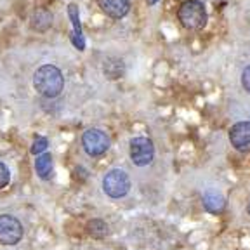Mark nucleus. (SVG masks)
Returning a JSON list of instances; mask_svg holds the SVG:
<instances>
[{
    "mask_svg": "<svg viewBox=\"0 0 250 250\" xmlns=\"http://www.w3.org/2000/svg\"><path fill=\"white\" fill-rule=\"evenodd\" d=\"M33 85L37 92L43 98H58L64 87V78L58 66L43 64L37 68V71L33 73Z\"/></svg>",
    "mask_w": 250,
    "mask_h": 250,
    "instance_id": "nucleus-1",
    "label": "nucleus"
},
{
    "mask_svg": "<svg viewBox=\"0 0 250 250\" xmlns=\"http://www.w3.org/2000/svg\"><path fill=\"white\" fill-rule=\"evenodd\" d=\"M177 18L188 30H202L207 24V11L200 0H186L181 4Z\"/></svg>",
    "mask_w": 250,
    "mask_h": 250,
    "instance_id": "nucleus-2",
    "label": "nucleus"
},
{
    "mask_svg": "<svg viewBox=\"0 0 250 250\" xmlns=\"http://www.w3.org/2000/svg\"><path fill=\"white\" fill-rule=\"evenodd\" d=\"M103 189L109 198H124L130 191V177L122 168H111L103 177Z\"/></svg>",
    "mask_w": 250,
    "mask_h": 250,
    "instance_id": "nucleus-3",
    "label": "nucleus"
},
{
    "mask_svg": "<svg viewBox=\"0 0 250 250\" xmlns=\"http://www.w3.org/2000/svg\"><path fill=\"white\" fill-rule=\"evenodd\" d=\"M111 139L109 136L101 129H89L82 136V146L83 151L89 156H101L109 149Z\"/></svg>",
    "mask_w": 250,
    "mask_h": 250,
    "instance_id": "nucleus-4",
    "label": "nucleus"
},
{
    "mask_svg": "<svg viewBox=\"0 0 250 250\" xmlns=\"http://www.w3.org/2000/svg\"><path fill=\"white\" fill-rule=\"evenodd\" d=\"M129 151H130V160L136 165H139V167L149 165L153 162V158H155L153 141L145 136H137L134 139H130Z\"/></svg>",
    "mask_w": 250,
    "mask_h": 250,
    "instance_id": "nucleus-5",
    "label": "nucleus"
},
{
    "mask_svg": "<svg viewBox=\"0 0 250 250\" xmlns=\"http://www.w3.org/2000/svg\"><path fill=\"white\" fill-rule=\"evenodd\" d=\"M23 238V226L14 215H0V243L2 245H16Z\"/></svg>",
    "mask_w": 250,
    "mask_h": 250,
    "instance_id": "nucleus-6",
    "label": "nucleus"
},
{
    "mask_svg": "<svg viewBox=\"0 0 250 250\" xmlns=\"http://www.w3.org/2000/svg\"><path fill=\"white\" fill-rule=\"evenodd\" d=\"M229 143L236 151H250V122H236L231 127Z\"/></svg>",
    "mask_w": 250,
    "mask_h": 250,
    "instance_id": "nucleus-7",
    "label": "nucleus"
},
{
    "mask_svg": "<svg viewBox=\"0 0 250 250\" xmlns=\"http://www.w3.org/2000/svg\"><path fill=\"white\" fill-rule=\"evenodd\" d=\"M99 9L111 20H122L129 14L130 0H98Z\"/></svg>",
    "mask_w": 250,
    "mask_h": 250,
    "instance_id": "nucleus-8",
    "label": "nucleus"
},
{
    "mask_svg": "<svg viewBox=\"0 0 250 250\" xmlns=\"http://www.w3.org/2000/svg\"><path fill=\"white\" fill-rule=\"evenodd\" d=\"M68 18L73 24V33H71V42L77 47L78 51L85 49V39H83L82 24H80V16H78V7L75 4L68 5Z\"/></svg>",
    "mask_w": 250,
    "mask_h": 250,
    "instance_id": "nucleus-9",
    "label": "nucleus"
},
{
    "mask_svg": "<svg viewBox=\"0 0 250 250\" xmlns=\"http://www.w3.org/2000/svg\"><path fill=\"white\" fill-rule=\"evenodd\" d=\"M202 203H203V208L207 212H212V214H217L224 208L226 205V198L221 191L217 189H208V191L203 193L202 196Z\"/></svg>",
    "mask_w": 250,
    "mask_h": 250,
    "instance_id": "nucleus-10",
    "label": "nucleus"
},
{
    "mask_svg": "<svg viewBox=\"0 0 250 250\" xmlns=\"http://www.w3.org/2000/svg\"><path fill=\"white\" fill-rule=\"evenodd\" d=\"M52 167H54V164H52L51 153L45 151L35 158V172L40 179H43V181L49 179V177L52 176Z\"/></svg>",
    "mask_w": 250,
    "mask_h": 250,
    "instance_id": "nucleus-11",
    "label": "nucleus"
},
{
    "mask_svg": "<svg viewBox=\"0 0 250 250\" xmlns=\"http://www.w3.org/2000/svg\"><path fill=\"white\" fill-rule=\"evenodd\" d=\"M85 231L89 233V236L96 240H103L108 236V224L103 219H90L85 226Z\"/></svg>",
    "mask_w": 250,
    "mask_h": 250,
    "instance_id": "nucleus-12",
    "label": "nucleus"
},
{
    "mask_svg": "<svg viewBox=\"0 0 250 250\" xmlns=\"http://www.w3.org/2000/svg\"><path fill=\"white\" fill-rule=\"evenodd\" d=\"M51 23H52L51 12L45 11V9L35 11V14H33V18H31V26L39 31H45L47 28L51 26Z\"/></svg>",
    "mask_w": 250,
    "mask_h": 250,
    "instance_id": "nucleus-13",
    "label": "nucleus"
},
{
    "mask_svg": "<svg viewBox=\"0 0 250 250\" xmlns=\"http://www.w3.org/2000/svg\"><path fill=\"white\" fill-rule=\"evenodd\" d=\"M47 148H49V141H47L45 137L37 136L35 141H33V145H31V153L39 156V155H42V153H45Z\"/></svg>",
    "mask_w": 250,
    "mask_h": 250,
    "instance_id": "nucleus-14",
    "label": "nucleus"
},
{
    "mask_svg": "<svg viewBox=\"0 0 250 250\" xmlns=\"http://www.w3.org/2000/svg\"><path fill=\"white\" fill-rule=\"evenodd\" d=\"M9 181H11V172H9V168L5 167V164L0 162V189L7 186Z\"/></svg>",
    "mask_w": 250,
    "mask_h": 250,
    "instance_id": "nucleus-15",
    "label": "nucleus"
},
{
    "mask_svg": "<svg viewBox=\"0 0 250 250\" xmlns=\"http://www.w3.org/2000/svg\"><path fill=\"white\" fill-rule=\"evenodd\" d=\"M242 85L247 92H250V64L245 66V70H243V73H242Z\"/></svg>",
    "mask_w": 250,
    "mask_h": 250,
    "instance_id": "nucleus-16",
    "label": "nucleus"
},
{
    "mask_svg": "<svg viewBox=\"0 0 250 250\" xmlns=\"http://www.w3.org/2000/svg\"><path fill=\"white\" fill-rule=\"evenodd\" d=\"M148 4L149 5H155V4H158V0H148Z\"/></svg>",
    "mask_w": 250,
    "mask_h": 250,
    "instance_id": "nucleus-17",
    "label": "nucleus"
}]
</instances>
